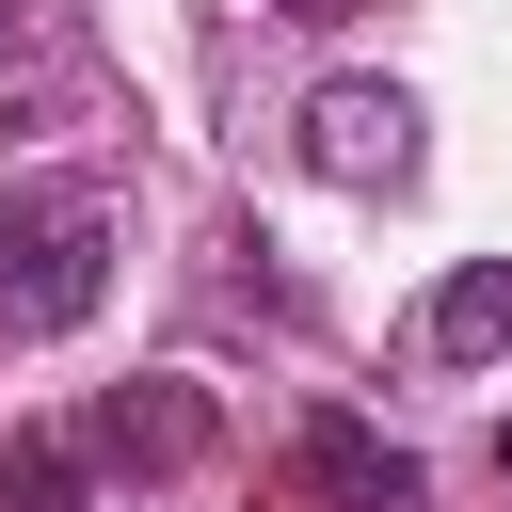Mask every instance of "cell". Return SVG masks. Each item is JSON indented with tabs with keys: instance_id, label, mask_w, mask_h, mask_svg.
<instances>
[{
	"instance_id": "cell-3",
	"label": "cell",
	"mask_w": 512,
	"mask_h": 512,
	"mask_svg": "<svg viewBox=\"0 0 512 512\" xmlns=\"http://www.w3.org/2000/svg\"><path fill=\"white\" fill-rule=\"evenodd\" d=\"M80 464L96 480H176V464H208V384H112L96 416H80Z\"/></svg>"
},
{
	"instance_id": "cell-7",
	"label": "cell",
	"mask_w": 512,
	"mask_h": 512,
	"mask_svg": "<svg viewBox=\"0 0 512 512\" xmlns=\"http://www.w3.org/2000/svg\"><path fill=\"white\" fill-rule=\"evenodd\" d=\"M16 48H32V16H16V0H0V64H16Z\"/></svg>"
},
{
	"instance_id": "cell-5",
	"label": "cell",
	"mask_w": 512,
	"mask_h": 512,
	"mask_svg": "<svg viewBox=\"0 0 512 512\" xmlns=\"http://www.w3.org/2000/svg\"><path fill=\"white\" fill-rule=\"evenodd\" d=\"M416 352H432V368H496V352H512V256H464V272L416 304Z\"/></svg>"
},
{
	"instance_id": "cell-9",
	"label": "cell",
	"mask_w": 512,
	"mask_h": 512,
	"mask_svg": "<svg viewBox=\"0 0 512 512\" xmlns=\"http://www.w3.org/2000/svg\"><path fill=\"white\" fill-rule=\"evenodd\" d=\"M496 480H512V432H496Z\"/></svg>"
},
{
	"instance_id": "cell-6",
	"label": "cell",
	"mask_w": 512,
	"mask_h": 512,
	"mask_svg": "<svg viewBox=\"0 0 512 512\" xmlns=\"http://www.w3.org/2000/svg\"><path fill=\"white\" fill-rule=\"evenodd\" d=\"M0 512H96L80 432H0Z\"/></svg>"
},
{
	"instance_id": "cell-8",
	"label": "cell",
	"mask_w": 512,
	"mask_h": 512,
	"mask_svg": "<svg viewBox=\"0 0 512 512\" xmlns=\"http://www.w3.org/2000/svg\"><path fill=\"white\" fill-rule=\"evenodd\" d=\"M272 16H304V32H320V16H352V0H272Z\"/></svg>"
},
{
	"instance_id": "cell-4",
	"label": "cell",
	"mask_w": 512,
	"mask_h": 512,
	"mask_svg": "<svg viewBox=\"0 0 512 512\" xmlns=\"http://www.w3.org/2000/svg\"><path fill=\"white\" fill-rule=\"evenodd\" d=\"M304 480H320L336 512H416V448L368 432V416H304Z\"/></svg>"
},
{
	"instance_id": "cell-1",
	"label": "cell",
	"mask_w": 512,
	"mask_h": 512,
	"mask_svg": "<svg viewBox=\"0 0 512 512\" xmlns=\"http://www.w3.org/2000/svg\"><path fill=\"white\" fill-rule=\"evenodd\" d=\"M112 288V192L64 176V192H16L0 208V336H80Z\"/></svg>"
},
{
	"instance_id": "cell-2",
	"label": "cell",
	"mask_w": 512,
	"mask_h": 512,
	"mask_svg": "<svg viewBox=\"0 0 512 512\" xmlns=\"http://www.w3.org/2000/svg\"><path fill=\"white\" fill-rule=\"evenodd\" d=\"M304 160L336 192H416V96L400 80H320L304 96Z\"/></svg>"
}]
</instances>
